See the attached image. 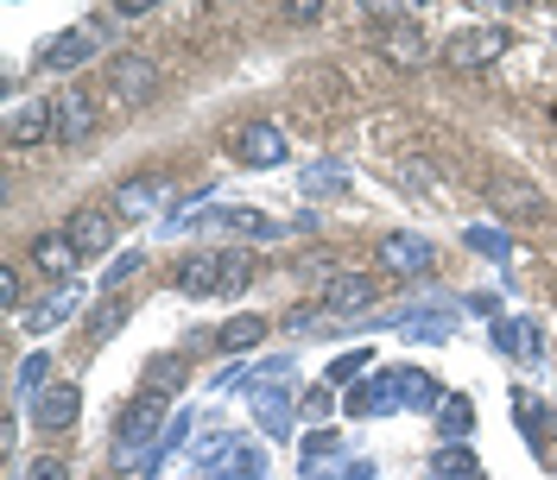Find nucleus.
Instances as JSON below:
<instances>
[{"mask_svg":"<svg viewBox=\"0 0 557 480\" xmlns=\"http://www.w3.org/2000/svg\"><path fill=\"white\" fill-rule=\"evenodd\" d=\"M386 379H393V405H412V412H431L437 405V386L418 374V367H386Z\"/></svg>","mask_w":557,"mask_h":480,"instance_id":"obj_18","label":"nucleus"},{"mask_svg":"<svg viewBox=\"0 0 557 480\" xmlns=\"http://www.w3.org/2000/svg\"><path fill=\"white\" fill-rule=\"evenodd\" d=\"M507 45H513L507 26H469V33H450L444 64H450V70H487V64H500V51H507Z\"/></svg>","mask_w":557,"mask_h":480,"instance_id":"obj_2","label":"nucleus"},{"mask_svg":"<svg viewBox=\"0 0 557 480\" xmlns=\"http://www.w3.org/2000/svg\"><path fill=\"white\" fill-rule=\"evenodd\" d=\"M368 374H374V354L368 348H348V354L330 361V386H361Z\"/></svg>","mask_w":557,"mask_h":480,"instance_id":"obj_27","label":"nucleus"},{"mask_svg":"<svg viewBox=\"0 0 557 480\" xmlns=\"http://www.w3.org/2000/svg\"><path fill=\"white\" fill-rule=\"evenodd\" d=\"M33 417L51 424V430H70V424L83 417V392H76V386H45V392L33 399Z\"/></svg>","mask_w":557,"mask_h":480,"instance_id":"obj_15","label":"nucleus"},{"mask_svg":"<svg viewBox=\"0 0 557 480\" xmlns=\"http://www.w3.org/2000/svg\"><path fill=\"white\" fill-rule=\"evenodd\" d=\"M108 13H114V20H146V13H152V0H114Z\"/></svg>","mask_w":557,"mask_h":480,"instance_id":"obj_37","label":"nucleus"},{"mask_svg":"<svg viewBox=\"0 0 557 480\" xmlns=\"http://www.w3.org/2000/svg\"><path fill=\"white\" fill-rule=\"evenodd\" d=\"M203 222H215V228H235V235H285V222H267L260 209H209Z\"/></svg>","mask_w":557,"mask_h":480,"instance_id":"obj_21","label":"nucleus"},{"mask_svg":"<svg viewBox=\"0 0 557 480\" xmlns=\"http://www.w3.org/2000/svg\"><path fill=\"white\" fill-rule=\"evenodd\" d=\"M437 430H444V443L462 449V437L475 430V405H469L462 392H456V399H444V405H437Z\"/></svg>","mask_w":557,"mask_h":480,"instance_id":"obj_23","label":"nucleus"},{"mask_svg":"<svg viewBox=\"0 0 557 480\" xmlns=\"http://www.w3.org/2000/svg\"><path fill=\"white\" fill-rule=\"evenodd\" d=\"M253 412H260V430H267V437H292V399H285V392H260Z\"/></svg>","mask_w":557,"mask_h":480,"instance_id":"obj_26","label":"nucleus"},{"mask_svg":"<svg viewBox=\"0 0 557 480\" xmlns=\"http://www.w3.org/2000/svg\"><path fill=\"white\" fill-rule=\"evenodd\" d=\"M336 430H317V437H305V462H323V455H336Z\"/></svg>","mask_w":557,"mask_h":480,"instance_id":"obj_35","label":"nucleus"},{"mask_svg":"<svg viewBox=\"0 0 557 480\" xmlns=\"http://www.w3.org/2000/svg\"><path fill=\"white\" fill-rule=\"evenodd\" d=\"M552 468H557V443H552Z\"/></svg>","mask_w":557,"mask_h":480,"instance_id":"obj_42","label":"nucleus"},{"mask_svg":"<svg viewBox=\"0 0 557 480\" xmlns=\"http://www.w3.org/2000/svg\"><path fill=\"white\" fill-rule=\"evenodd\" d=\"M139 266H146V253H121V260L108 266V278H102V285H108V291H114V285H127V278L139 273Z\"/></svg>","mask_w":557,"mask_h":480,"instance_id":"obj_34","label":"nucleus"},{"mask_svg":"<svg viewBox=\"0 0 557 480\" xmlns=\"http://www.w3.org/2000/svg\"><path fill=\"white\" fill-rule=\"evenodd\" d=\"M96 45H102V33H96V26H70V33H58L51 45H45V70H83V64H96Z\"/></svg>","mask_w":557,"mask_h":480,"instance_id":"obj_9","label":"nucleus"},{"mask_svg":"<svg viewBox=\"0 0 557 480\" xmlns=\"http://www.w3.org/2000/svg\"><path fill=\"white\" fill-rule=\"evenodd\" d=\"M7 146H38V139H58V102H13L0 121Z\"/></svg>","mask_w":557,"mask_h":480,"instance_id":"obj_5","label":"nucleus"},{"mask_svg":"<svg viewBox=\"0 0 557 480\" xmlns=\"http://www.w3.org/2000/svg\"><path fill=\"white\" fill-rule=\"evenodd\" d=\"M381 405H393V379L386 374H368L355 392H348V417H374Z\"/></svg>","mask_w":557,"mask_h":480,"instance_id":"obj_22","label":"nucleus"},{"mask_svg":"<svg viewBox=\"0 0 557 480\" xmlns=\"http://www.w3.org/2000/svg\"><path fill=\"white\" fill-rule=\"evenodd\" d=\"M89 127H96V102H89L83 89H64V96H58V139H64V146H83Z\"/></svg>","mask_w":557,"mask_h":480,"instance_id":"obj_16","label":"nucleus"},{"mask_svg":"<svg viewBox=\"0 0 557 480\" xmlns=\"http://www.w3.org/2000/svg\"><path fill=\"white\" fill-rule=\"evenodd\" d=\"M348 190V165H311L305 172V197H336Z\"/></svg>","mask_w":557,"mask_h":480,"instance_id":"obj_30","label":"nucleus"},{"mask_svg":"<svg viewBox=\"0 0 557 480\" xmlns=\"http://www.w3.org/2000/svg\"><path fill=\"white\" fill-rule=\"evenodd\" d=\"M381 58L399 64V70H424L431 64V45H424V33L406 20V26H381Z\"/></svg>","mask_w":557,"mask_h":480,"instance_id":"obj_12","label":"nucleus"},{"mask_svg":"<svg viewBox=\"0 0 557 480\" xmlns=\"http://www.w3.org/2000/svg\"><path fill=\"white\" fill-rule=\"evenodd\" d=\"M114 480H121V475H114Z\"/></svg>","mask_w":557,"mask_h":480,"instance_id":"obj_43","label":"nucleus"},{"mask_svg":"<svg viewBox=\"0 0 557 480\" xmlns=\"http://www.w3.org/2000/svg\"><path fill=\"white\" fill-rule=\"evenodd\" d=\"M330 405H336V399H330V386H317V392H305V412H311V417H330Z\"/></svg>","mask_w":557,"mask_h":480,"instance_id":"obj_38","label":"nucleus"},{"mask_svg":"<svg viewBox=\"0 0 557 480\" xmlns=\"http://www.w3.org/2000/svg\"><path fill=\"white\" fill-rule=\"evenodd\" d=\"M381 266L399 273V278H424L431 266H437V247H431L424 235H386L381 240Z\"/></svg>","mask_w":557,"mask_h":480,"instance_id":"obj_7","label":"nucleus"},{"mask_svg":"<svg viewBox=\"0 0 557 480\" xmlns=\"http://www.w3.org/2000/svg\"><path fill=\"white\" fill-rule=\"evenodd\" d=\"M437 480H475V455L469 449H437Z\"/></svg>","mask_w":557,"mask_h":480,"instance_id":"obj_31","label":"nucleus"},{"mask_svg":"<svg viewBox=\"0 0 557 480\" xmlns=\"http://www.w3.org/2000/svg\"><path fill=\"white\" fill-rule=\"evenodd\" d=\"M83 304V285H76V278H70V285H58V291H51V298H38L33 310H26V323H33L38 336H45V329H58V323H64L70 310Z\"/></svg>","mask_w":557,"mask_h":480,"instance_id":"obj_17","label":"nucleus"},{"mask_svg":"<svg viewBox=\"0 0 557 480\" xmlns=\"http://www.w3.org/2000/svg\"><path fill=\"white\" fill-rule=\"evenodd\" d=\"M165 197H172V184H165V177H127V184H114V209H121V215H134V222L159 215Z\"/></svg>","mask_w":557,"mask_h":480,"instance_id":"obj_10","label":"nucleus"},{"mask_svg":"<svg viewBox=\"0 0 557 480\" xmlns=\"http://www.w3.org/2000/svg\"><path fill=\"white\" fill-rule=\"evenodd\" d=\"M139 392H146V399H172V392H184V361H172V354H159Z\"/></svg>","mask_w":557,"mask_h":480,"instance_id":"obj_25","label":"nucleus"},{"mask_svg":"<svg viewBox=\"0 0 557 480\" xmlns=\"http://www.w3.org/2000/svg\"><path fill=\"white\" fill-rule=\"evenodd\" d=\"M114 437H121V462H134L139 449L152 455V437H165V399H146V392H139L134 405H127V417H121V430H114Z\"/></svg>","mask_w":557,"mask_h":480,"instance_id":"obj_3","label":"nucleus"},{"mask_svg":"<svg viewBox=\"0 0 557 480\" xmlns=\"http://www.w3.org/2000/svg\"><path fill=\"white\" fill-rule=\"evenodd\" d=\"M215 480H267V449H235L228 468H215Z\"/></svg>","mask_w":557,"mask_h":480,"instance_id":"obj_28","label":"nucleus"},{"mask_svg":"<svg viewBox=\"0 0 557 480\" xmlns=\"http://www.w3.org/2000/svg\"><path fill=\"white\" fill-rule=\"evenodd\" d=\"M45 379H51V354H33V361H26V367H20V386H26V392H45Z\"/></svg>","mask_w":557,"mask_h":480,"instance_id":"obj_33","label":"nucleus"},{"mask_svg":"<svg viewBox=\"0 0 557 480\" xmlns=\"http://www.w3.org/2000/svg\"><path fill=\"white\" fill-rule=\"evenodd\" d=\"M108 83H114V96L127 108H139L152 89H159V70H152V58H139V51H121L114 64H108Z\"/></svg>","mask_w":557,"mask_h":480,"instance_id":"obj_8","label":"nucleus"},{"mask_svg":"<svg viewBox=\"0 0 557 480\" xmlns=\"http://www.w3.org/2000/svg\"><path fill=\"white\" fill-rule=\"evenodd\" d=\"M121 323H127V304H121V298H108V304L89 316V348L114 342V336H121Z\"/></svg>","mask_w":557,"mask_h":480,"instance_id":"obj_29","label":"nucleus"},{"mask_svg":"<svg viewBox=\"0 0 557 480\" xmlns=\"http://www.w3.org/2000/svg\"><path fill=\"white\" fill-rule=\"evenodd\" d=\"M368 304H374V278L336 273L323 285V316H348V310H368Z\"/></svg>","mask_w":557,"mask_h":480,"instance_id":"obj_13","label":"nucleus"},{"mask_svg":"<svg viewBox=\"0 0 557 480\" xmlns=\"http://www.w3.org/2000/svg\"><path fill=\"white\" fill-rule=\"evenodd\" d=\"M469 247H475V253H487V260H507V253H513V247H507V235H500V228H469Z\"/></svg>","mask_w":557,"mask_h":480,"instance_id":"obj_32","label":"nucleus"},{"mask_svg":"<svg viewBox=\"0 0 557 480\" xmlns=\"http://www.w3.org/2000/svg\"><path fill=\"white\" fill-rule=\"evenodd\" d=\"M247 285H253V253H242V247H228V253H190L177 266V291H190V298H242Z\"/></svg>","mask_w":557,"mask_h":480,"instance_id":"obj_1","label":"nucleus"},{"mask_svg":"<svg viewBox=\"0 0 557 480\" xmlns=\"http://www.w3.org/2000/svg\"><path fill=\"white\" fill-rule=\"evenodd\" d=\"M76 260H83V253H76V240H70V235H38L33 240V266L45 278H58V285H70Z\"/></svg>","mask_w":557,"mask_h":480,"instance_id":"obj_14","label":"nucleus"},{"mask_svg":"<svg viewBox=\"0 0 557 480\" xmlns=\"http://www.w3.org/2000/svg\"><path fill=\"white\" fill-rule=\"evenodd\" d=\"M0 304H7V310L20 304V273H0Z\"/></svg>","mask_w":557,"mask_h":480,"instance_id":"obj_41","label":"nucleus"},{"mask_svg":"<svg viewBox=\"0 0 557 480\" xmlns=\"http://www.w3.org/2000/svg\"><path fill=\"white\" fill-rule=\"evenodd\" d=\"M260 336H267V316H228L215 342L228 348V354H242V348H260Z\"/></svg>","mask_w":557,"mask_h":480,"instance_id":"obj_24","label":"nucleus"},{"mask_svg":"<svg viewBox=\"0 0 557 480\" xmlns=\"http://www.w3.org/2000/svg\"><path fill=\"white\" fill-rule=\"evenodd\" d=\"M386 323H399V336H412V342H450L456 329V316H431V310H399Z\"/></svg>","mask_w":557,"mask_h":480,"instance_id":"obj_19","label":"nucleus"},{"mask_svg":"<svg viewBox=\"0 0 557 480\" xmlns=\"http://www.w3.org/2000/svg\"><path fill=\"white\" fill-rule=\"evenodd\" d=\"M487 203L500 209L507 222H545V190L525 184V177H487Z\"/></svg>","mask_w":557,"mask_h":480,"instance_id":"obj_4","label":"nucleus"},{"mask_svg":"<svg viewBox=\"0 0 557 480\" xmlns=\"http://www.w3.org/2000/svg\"><path fill=\"white\" fill-rule=\"evenodd\" d=\"M64 235L76 240V253H83V260H89V253H108V247H114V215L89 203V209H76V215H70Z\"/></svg>","mask_w":557,"mask_h":480,"instance_id":"obj_11","label":"nucleus"},{"mask_svg":"<svg viewBox=\"0 0 557 480\" xmlns=\"http://www.w3.org/2000/svg\"><path fill=\"white\" fill-rule=\"evenodd\" d=\"M494 348L500 354H520V361H539V323H494Z\"/></svg>","mask_w":557,"mask_h":480,"instance_id":"obj_20","label":"nucleus"},{"mask_svg":"<svg viewBox=\"0 0 557 480\" xmlns=\"http://www.w3.org/2000/svg\"><path fill=\"white\" fill-rule=\"evenodd\" d=\"M26 480H64V462H51V455H45V462L26 468Z\"/></svg>","mask_w":557,"mask_h":480,"instance_id":"obj_39","label":"nucleus"},{"mask_svg":"<svg viewBox=\"0 0 557 480\" xmlns=\"http://www.w3.org/2000/svg\"><path fill=\"white\" fill-rule=\"evenodd\" d=\"M235 159L253 165V172H278L285 165V134H278L273 121H253V127L235 134Z\"/></svg>","mask_w":557,"mask_h":480,"instance_id":"obj_6","label":"nucleus"},{"mask_svg":"<svg viewBox=\"0 0 557 480\" xmlns=\"http://www.w3.org/2000/svg\"><path fill=\"white\" fill-rule=\"evenodd\" d=\"M520 424H525V437L539 443V399L532 392H520Z\"/></svg>","mask_w":557,"mask_h":480,"instance_id":"obj_36","label":"nucleus"},{"mask_svg":"<svg viewBox=\"0 0 557 480\" xmlns=\"http://www.w3.org/2000/svg\"><path fill=\"white\" fill-rule=\"evenodd\" d=\"M292 20H323V0H285Z\"/></svg>","mask_w":557,"mask_h":480,"instance_id":"obj_40","label":"nucleus"}]
</instances>
